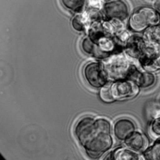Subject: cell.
<instances>
[{
	"label": "cell",
	"instance_id": "3957f363",
	"mask_svg": "<svg viewBox=\"0 0 160 160\" xmlns=\"http://www.w3.org/2000/svg\"><path fill=\"white\" fill-rule=\"evenodd\" d=\"M123 52L140 68H142L159 53L160 49L150 44L142 36L134 34L124 46Z\"/></svg>",
	"mask_w": 160,
	"mask_h": 160
},
{
	"label": "cell",
	"instance_id": "7c38bea8",
	"mask_svg": "<svg viewBox=\"0 0 160 160\" xmlns=\"http://www.w3.org/2000/svg\"><path fill=\"white\" fill-rule=\"evenodd\" d=\"M82 49L86 54H88L94 58L99 59V60H102L103 58L108 56L107 54H105L104 52H102L100 51V49L98 48L97 43L94 40H92L89 37H85L82 40Z\"/></svg>",
	"mask_w": 160,
	"mask_h": 160
},
{
	"label": "cell",
	"instance_id": "9c48e42d",
	"mask_svg": "<svg viewBox=\"0 0 160 160\" xmlns=\"http://www.w3.org/2000/svg\"><path fill=\"white\" fill-rule=\"evenodd\" d=\"M123 142L126 147L138 154H142L149 146L148 139L142 132L139 130H135Z\"/></svg>",
	"mask_w": 160,
	"mask_h": 160
},
{
	"label": "cell",
	"instance_id": "d6986e66",
	"mask_svg": "<svg viewBox=\"0 0 160 160\" xmlns=\"http://www.w3.org/2000/svg\"><path fill=\"white\" fill-rule=\"evenodd\" d=\"M149 132L156 139L160 138V118L151 121L149 126Z\"/></svg>",
	"mask_w": 160,
	"mask_h": 160
},
{
	"label": "cell",
	"instance_id": "ac0fdd59",
	"mask_svg": "<svg viewBox=\"0 0 160 160\" xmlns=\"http://www.w3.org/2000/svg\"><path fill=\"white\" fill-rule=\"evenodd\" d=\"M142 69L152 71V72H155L157 70H160V52L152 61H150L147 65H145L142 68Z\"/></svg>",
	"mask_w": 160,
	"mask_h": 160
},
{
	"label": "cell",
	"instance_id": "5b68a950",
	"mask_svg": "<svg viewBox=\"0 0 160 160\" xmlns=\"http://www.w3.org/2000/svg\"><path fill=\"white\" fill-rule=\"evenodd\" d=\"M83 76L87 83L96 89H100L108 82L100 61H93L86 64L83 68Z\"/></svg>",
	"mask_w": 160,
	"mask_h": 160
},
{
	"label": "cell",
	"instance_id": "8992f818",
	"mask_svg": "<svg viewBox=\"0 0 160 160\" xmlns=\"http://www.w3.org/2000/svg\"><path fill=\"white\" fill-rule=\"evenodd\" d=\"M102 13L104 20L126 21L129 15V7L125 0H109L104 3Z\"/></svg>",
	"mask_w": 160,
	"mask_h": 160
},
{
	"label": "cell",
	"instance_id": "30bf717a",
	"mask_svg": "<svg viewBox=\"0 0 160 160\" xmlns=\"http://www.w3.org/2000/svg\"><path fill=\"white\" fill-rule=\"evenodd\" d=\"M128 80L134 82L140 88H149L156 84L157 76L154 72L138 68L129 77Z\"/></svg>",
	"mask_w": 160,
	"mask_h": 160
},
{
	"label": "cell",
	"instance_id": "7402d4cb",
	"mask_svg": "<svg viewBox=\"0 0 160 160\" xmlns=\"http://www.w3.org/2000/svg\"><path fill=\"white\" fill-rule=\"evenodd\" d=\"M154 8L158 11L160 13V0H156V2H155V6H154Z\"/></svg>",
	"mask_w": 160,
	"mask_h": 160
},
{
	"label": "cell",
	"instance_id": "9a60e30c",
	"mask_svg": "<svg viewBox=\"0 0 160 160\" xmlns=\"http://www.w3.org/2000/svg\"><path fill=\"white\" fill-rule=\"evenodd\" d=\"M142 156L143 160H160V138L156 139L154 143L148 146Z\"/></svg>",
	"mask_w": 160,
	"mask_h": 160
},
{
	"label": "cell",
	"instance_id": "5bb4252c",
	"mask_svg": "<svg viewBox=\"0 0 160 160\" xmlns=\"http://www.w3.org/2000/svg\"><path fill=\"white\" fill-rule=\"evenodd\" d=\"M71 25L78 32H83L86 29H88V27L90 25V22H89L86 14L84 13V11L76 13L74 15V17L71 20Z\"/></svg>",
	"mask_w": 160,
	"mask_h": 160
},
{
	"label": "cell",
	"instance_id": "277c9868",
	"mask_svg": "<svg viewBox=\"0 0 160 160\" xmlns=\"http://www.w3.org/2000/svg\"><path fill=\"white\" fill-rule=\"evenodd\" d=\"M160 23V13L152 7H141L128 17V30L140 34L149 26Z\"/></svg>",
	"mask_w": 160,
	"mask_h": 160
},
{
	"label": "cell",
	"instance_id": "52a82bcc",
	"mask_svg": "<svg viewBox=\"0 0 160 160\" xmlns=\"http://www.w3.org/2000/svg\"><path fill=\"white\" fill-rule=\"evenodd\" d=\"M112 90L115 100H126L136 98L141 91V88L131 80H122L111 82Z\"/></svg>",
	"mask_w": 160,
	"mask_h": 160
},
{
	"label": "cell",
	"instance_id": "ffe728a7",
	"mask_svg": "<svg viewBox=\"0 0 160 160\" xmlns=\"http://www.w3.org/2000/svg\"><path fill=\"white\" fill-rule=\"evenodd\" d=\"M103 0H86L85 2V9H97V10H102L103 5H104Z\"/></svg>",
	"mask_w": 160,
	"mask_h": 160
},
{
	"label": "cell",
	"instance_id": "4fadbf2b",
	"mask_svg": "<svg viewBox=\"0 0 160 160\" xmlns=\"http://www.w3.org/2000/svg\"><path fill=\"white\" fill-rule=\"evenodd\" d=\"M142 37L150 44L160 49V23L149 26L142 33Z\"/></svg>",
	"mask_w": 160,
	"mask_h": 160
},
{
	"label": "cell",
	"instance_id": "44dd1931",
	"mask_svg": "<svg viewBox=\"0 0 160 160\" xmlns=\"http://www.w3.org/2000/svg\"><path fill=\"white\" fill-rule=\"evenodd\" d=\"M148 116L150 118V120H154V119H158L160 118V104H154L152 106H150L148 108Z\"/></svg>",
	"mask_w": 160,
	"mask_h": 160
},
{
	"label": "cell",
	"instance_id": "2e32d148",
	"mask_svg": "<svg viewBox=\"0 0 160 160\" xmlns=\"http://www.w3.org/2000/svg\"><path fill=\"white\" fill-rule=\"evenodd\" d=\"M63 7L74 13L82 12L85 8L86 0H60Z\"/></svg>",
	"mask_w": 160,
	"mask_h": 160
},
{
	"label": "cell",
	"instance_id": "e0dca14e",
	"mask_svg": "<svg viewBox=\"0 0 160 160\" xmlns=\"http://www.w3.org/2000/svg\"><path fill=\"white\" fill-rule=\"evenodd\" d=\"M99 98L105 103H112V102L116 101L115 98L113 96L112 90L111 82L106 83L104 86H102L99 89Z\"/></svg>",
	"mask_w": 160,
	"mask_h": 160
},
{
	"label": "cell",
	"instance_id": "ba28073f",
	"mask_svg": "<svg viewBox=\"0 0 160 160\" xmlns=\"http://www.w3.org/2000/svg\"><path fill=\"white\" fill-rule=\"evenodd\" d=\"M135 130H137L136 124L133 120L127 117L119 118L114 122L112 126L113 136L119 142H124Z\"/></svg>",
	"mask_w": 160,
	"mask_h": 160
},
{
	"label": "cell",
	"instance_id": "7a4b0ae2",
	"mask_svg": "<svg viewBox=\"0 0 160 160\" xmlns=\"http://www.w3.org/2000/svg\"><path fill=\"white\" fill-rule=\"evenodd\" d=\"M100 63L110 82L129 79L139 68L123 51L109 54L100 60Z\"/></svg>",
	"mask_w": 160,
	"mask_h": 160
},
{
	"label": "cell",
	"instance_id": "6da1fadb",
	"mask_svg": "<svg viewBox=\"0 0 160 160\" xmlns=\"http://www.w3.org/2000/svg\"><path fill=\"white\" fill-rule=\"evenodd\" d=\"M74 131L79 143L92 159L101 158L113 145L112 127L106 118L84 116L79 120Z\"/></svg>",
	"mask_w": 160,
	"mask_h": 160
},
{
	"label": "cell",
	"instance_id": "8fae6325",
	"mask_svg": "<svg viewBox=\"0 0 160 160\" xmlns=\"http://www.w3.org/2000/svg\"><path fill=\"white\" fill-rule=\"evenodd\" d=\"M103 160H142V158L140 154L126 146H121L109 153Z\"/></svg>",
	"mask_w": 160,
	"mask_h": 160
}]
</instances>
